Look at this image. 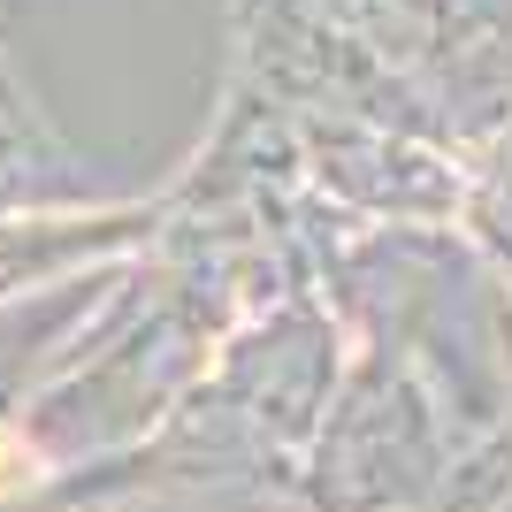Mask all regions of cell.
<instances>
[{"label":"cell","instance_id":"obj_1","mask_svg":"<svg viewBox=\"0 0 512 512\" xmlns=\"http://www.w3.org/2000/svg\"><path fill=\"white\" fill-rule=\"evenodd\" d=\"M46 482V459L31 451V436H16V428L0 421V497H23Z\"/></svg>","mask_w":512,"mask_h":512}]
</instances>
